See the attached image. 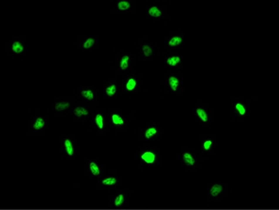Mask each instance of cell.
I'll return each instance as SVG.
<instances>
[{"label":"cell","instance_id":"cell-1","mask_svg":"<svg viewBox=\"0 0 279 210\" xmlns=\"http://www.w3.org/2000/svg\"><path fill=\"white\" fill-rule=\"evenodd\" d=\"M141 159L146 164H153L156 160V155L151 151H146L141 155Z\"/></svg>","mask_w":279,"mask_h":210},{"label":"cell","instance_id":"cell-2","mask_svg":"<svg viewBox=\"0 0 279 210\" xmlns=\"http://www.w3.org/2000/svg\"><path fill=\"white\" fill-rule=\"evenodd\" d=\"M169 84L173 91H176L179 85V81L175 76H170L169 78Z\"/></svg>","mask_w":279,"mask_h":210},{"label":"cell","instance_id":"cell-3","mask_svg":"<svg viewBox=\"0 0 279 210\" xmlns=\"http://www.w3.org/2000/svg\"><path fill=\"white\" fill-rule=\"evenodd\" d=\"M183 160H184L185 163L188 166H193L195 163V160L194 157L189 153H185L183 154Z\"/></svg>","mask_w":279,"mask_h":210},{"label":"cell","instance_id":"cell-4","mask_svg":"<svg viewBox=\"0 0 279 210\" xmlns=\"http://www.w3.org/2000/svg\"><path fill=\"white\" fill-rule=\"evenodd\" d=\"M64 145H65V149H66V151H67V154L69 156H72L73 155V153H74V150H73V147H72V142L70 139H67L65 140L64 141Z\"/></svg>","mask_w":279,"mask_h":210},{"label":"cell","instance_id":"cell-5","mask_svg":"<svg viewBox=\"0 0 279 210\" xmlns=\"http://www.w3.org/2000/svg\"><path fill=\"white\" fill-rule=\"evenodd\" d=\"M222 186H220V184H215V185H214L211 188L210 193H211V195L213 196H218V195L222 192Z\"/></svg>","mask_w":279,"mask_h":210},{"label":"cell","instance_id":"cell-6","mask_svg":"<svg viewBox=\"0 0 279 210\" xmlns=\"http://www.w3.org/2000/svg\"><path fill=\"white\" fill-rule=\"evenodd\" d=\"M73 113L76 116L81 117L82 115H87L89 114L87 109H86L83 107H76V109L73 110Z\"/></svg>","mask_w":279,"mask_h":210},{"label":"cell","instance_id":"cell-7","mask_svg":"<svg viewBox=\"0 0 279 210\" xmlns=\"http://www.w3.org/2000/svg\"><path fill=\"white\" fill-rule=\"evenodd\" d=\"M70 106V104L68 102H59V103H56L54 109L57 111H63L68 109Z\"/></svg>","mask_w":279,"mask_h":210},{"label":"cell","instance_id":"cell-8","mask_svg":"<svg viewBox=\"0 0 279 210\" xmlns=\"http://www.w3.org/2000/svg\"><path fill=\"white\" fill-rule=\"evenodd\" d=\"M180 61L181 59L179 56H173V57L168 58L167 61H166V63H167V64L169 65V66L175 67V66H176V65L180 62Z\"/></svg>","mask_w":279,"mask_h":210},{"label":"cell","instance_id":"cell-9","mask_svg":"<svg viewBox=\"0 0 279 210\" xmlns=\"http://www.w3.org/2000/svg\"><path fill=\"white\" fill-rule=\"evenodd\" d=\"M130 57H128L127 55H124L122 57L121 60L120 61V67L121 70H127V67H128V62H129Z\"/></svg>","mask_w":279,"mask_h":210},{"label":"cell","instance_id":"cell-10","mask_svg":"<svg viewBox=\"0 0 279 210\" xmlns=\"http://www.w3.org/2000/svg\"><path fill=\"white\" fill-rule=\"evenodd\" d=\"M149 15H151L152 17L158 18L162 15V11L156 6H153L149 9Z\"/></svg>","mask_w":279,"mask_h":210},{"label":"cell","instance_id":"cell-11","mask_svg":"<svg viewBox=\"0 0 279 210\" xmlns=\"http://www.w3.org/2000/svg\"><path fill=\"white\" fill-rule=\"evenodd\" d=\"M196 112H197V115H198V117L201 118V120L202 121V122H207L208 118H207V112H206V111H205L204 109L198 108V109H197V110H196Z\"/></svg>","mask_w":279,"mask_h":210},{"label":"cell","instance_id":"cell-12","mask_svg":"<svg viewBox=\"0 0 279 210\" xmlns=\"http://www.w3.org/2000/svg\"><path fill=\"white\" fill-rule=\"evenodd\" d=\"M44 125H45V122H44V119L40 117H38V118H36V121L34 122L33 128L35 130H40L44 128Z\"/></svg>","mask_w":279,"mask_h":210},{"label":"cell","instance_id":"cell-13","mask_svg":"<svg viewBox=\"0 0 279 210\" xmlns=\"http://www.w3.org/2000/svg\"><path fill=\"white\" fill-rule=\"evenodd\" d=\"M182 38L179 36H175L172 38L169 41V45L171 47H175L178 46L182 43Z\"/></svg>","mask_w":279,"mask_h":210},{"label":"cell","instance_id":"cell-14","mask_svg":"<svg viewBox=\"0 0 279 210\" xmlns=\"http://www.w3.org/2000/svg\"><path fill=\"white\" fill-rule=\"evenodd\" d=\"M112 122L116 125H122L124 124V119L118 114H113L111 116Z\"/></svg>","mask_w":279,"mask_h":210},{"label":"cell","instance_id":"cell-15","mask_svg":"<svg viewBox=\"0 0 279 210\" xmlns=\"http://www.w3.org/2000/svg\"><path fill=\"white\" fill-rule=\"evenodd\" d=\"M24 48L19 41H15L12 44V51L16 53H20L23 51Z\"/></svg>","mask_w":279,"mask_h":210},{"label":"cell","instance_id":"cell-16","mask_svg":"<svg viewBox=\"0 0 279 210\" xmlns=\"http://www.w3.org/2000/svg\"><path fill=\"white\" fill-rule=\"evenodd\" d=\"M137 86V81L133 78H131L128 80L127 84H126V89L128 91H132L134 90V88Z\"/></svg>","mask_w":279,"mask_h":210},{"label":"cell","instance_id":"cell-17","mask_svg":"<svg viewBox=\"0 0 279 210\" xmlns=\"http://www.w3.org/2000/svg\"><path fill=\"white\" fill-rule=\"evenodd\" d=\"M89 168L91 170V173L95 176H99L100 174V170L95 163L91 162L89 164Z\"/></svg>","mask_w":279,"mask_h":210},{"label":"cell","instance_id":"cell-18","mask_svg":"<svg viewBox=\"0 0 279 210\" xmlns=\"http://www.w3.org/2000/svg\"><path fill=\"white\" fill-rule=\"evenodd\" d=\"M95 124L99 127V129H102L104 127V121H103V117L101 114H97L95 118Z\"/></svg>","mask_w":279,"mask_h":210},{"label":"cell","instance_id":"cell-19","mask_svg":"<svg viewBox=\"0 0 279 210\" xmlns=\"http://www.w3.org/2000/svg\"><path fill=\"white\" fill-rule=\"evenodd\" d=\"M156 133H157V131H156V128H153V127L149 128L148 129H146V131L145 132V137L147 138V139H150L153 136L155 135Z\"/></svg>","mask_w":279,"mask_h":210},{"label":"cell","instance_id":"cell-20","mask_svg":"<svg viewBox=\"0 0 279 210\" xmlns=\"http://www.w3.org/2000/svg\"><path fill=\"white\" fill-rule=\"evenodd\" d=\"M130 7H131V4H130V2H127V1H121L118 4V9L121 10V11L127 10Z\"/></svg>","mask_w":279,"mask_h":210},{"label":"cell","instance_id":"cell-21","mask_svg":"<svg viewBox=\"0 0 279 210\" xmlns=\"http://www.w3.org/2000/svg\"><path fill=\"white\" fill-rule=\"evenodd\" d=\"M81 94L83 96L85 99H86L87 100H92L93 98H94V94H93L92 91V90H82L81 92Z\"/></svg>","mask_w":279,"mask_h":210},{"label":"cell","instance_id":"cell-22","mask_svg":"<svg viewBox=\"0 0 279 210\" xmlns=\"http://www.w3.org/2000/svg\"><path fill=\"white\" fill-rule=\"evenodd\" d=\"M105 92L108 96H113L116 93V86L114 84H112L111 86H108L105 90Z\"/></svg>","mask_w":279,"mask_h":210},{"label":"cell","instance_id":"cell-23","mask_svg":"<svg viewBox=\"0 0 279 210\" xmlns=\"http://www.w3.org/2000/svg\"><path fill=\"white\" fill-rule=\"evenodd\" d=\"M116 183H117V179H116L114 177L105 178V179H104L102 180L103 184H104V185H107V186L114 185Z\"/></svg>","mask_w":279,"mask_h":210},{"label":"cell","instance_id":"cell-24","mask_svg":"<svg viewBox=\"0 0 279 210\" xmlns=\"http://www.w3.org/2000/svg\"><path fill=\"white\" fill-rule=\"evenodd\" d=\"M235 108L236 109L238 112H239V115H244L246 114V109L244 105L241 103H236L235 105Z\"/></svg>","mask_w":279,"mask_h":210},{"label":"cell","instance_id":"cell-25","mask_svg":"<svg viewBox=\"0 0 279 210\" xmlns=\"http://www.w3.org/2000/svg\"><path fill=\"white\" fill-rule=\"evenodd\" d=\"M142 50H143V53L144 56H146V57H150V56L153 53L152 48H150L149 45H143V46Z\"/></svg>","mask_w":279,"mask_h":210},{"label":"cell","instance_id":"cell-26","mask_svg":"<svg viewBox=\"0 0 279 210\" xmlns=\"http://www.w3.org/2000/svg\"><path fill=\"white\" fill-rule=\"evenodd\" d=\"M94 43H95V40H94L93 38H88L87 40L84 42L83 48H85V49H89V48H90L91 47H92Z\"/></svg>","mask_w":279,"mask_h":210},{"label":"cell","instance_id":"cell-27","mask_svg":"<svg viewBox=\"0 0 279 210\" xmlns=\"http://www.w3.org/2000/svg\"><path fill=\"white\" fill-rule=\"evenodd\" d=\"M124 201V197L123 195H118V196L115 198V199H114V205H115L116 206H121V205L123 204Z\"/></svg>","mask_w":279,"mask_h":210},{"label":"cell","instance_id":"cell-28","mask_svg":"<svg viewBox=\"0 0 279 210\" xmlns=\"http://www.w3.org/2000/svg\"><path fill=\"white\" fill-rule=\"evenodd\" d=\"M211 145H212V141L211 140H207V141H204V148L206 151H208L209 149L211 148Z\"/></svg>","mask_w":279,"mask_h":210}]
</instances>
